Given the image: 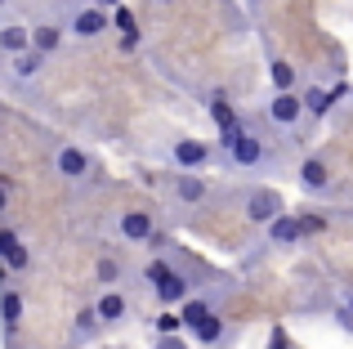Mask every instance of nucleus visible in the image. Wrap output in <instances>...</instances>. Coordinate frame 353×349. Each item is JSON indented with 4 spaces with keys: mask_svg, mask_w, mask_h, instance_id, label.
Wrapping results in <instances>:
<instances>
[{
    "mask_svg": "<svg viewBox=\"0 0 353 349\" xmlns=\"http://www.w3.org/2000/svg\"><path fill=\"white\" fill-rule=\"evenodd\" d=\"M99 5H108V9H117V5H121V0H99Z\"/></svg>",
    "mask_w": 353,
    "mask_h": 349,
    "instance_id": "f704fd0d",
    "label": "nucleus"
},
{
    "mask_svg": "<svg viewBox=\"0 0 353 349\" xmlns=\"http://www.w3.org/2000/svg\"><path fill=\"white\" fill-rule=\"evenodd\" d=\"M157 5H174V0H157Z\"/></svg>",
    "mask_w": 353,
    "mask_h": 349,
    "instance_id": "c9c22d12",
    "label": "nucleus"
},
{
    "mask_svg": "<svg viewBox=\"0 0 353 349\" xmlns=\"http://www.w3.org/2000/svg\"><path fill=\"white\" fill-rule=\"evenodd\" d=\"M94 314H99V323L103 327H121L130 318V300L121 296L117 287H108V291H99V300H94Z\"/></svg>",
    "mask_w": 353,
    "mask_h": 349,
    "instance_id": "4468645a",
    "label": "nucleus"
},
{
    "mask_svg": "<svg viewBox=\"0 0 353 349\" xmlns=\"http://www.w3.org/2000/svg\"><path fill=\"white\" fill-rule=\"evenodd\" d=\"M152 327H157V336H179V332H183V318H179V314H170V309H165V314L157 318Z\"/></svg>",
    "mask_w": 353,
    "mask_h": 349,
    "instance_id": "393cba45",
    "label": "nucleus"
},
{
    "mask_svg": "<svg viewBox=\"0 0 353 349\" xmlns=\"http://www.w3.org/2000/svg\"><path fill=\"white\" fill-rule=\"evenodd\" d=\"M264 121L273 130H295L304 121V103H300V90H273V99L264 103Z\"/></svg>",
    "mask_w": 353,
    "mask_h": 349,
    "instance_id": "0eeeda50",
    "label": "nucleus"
},
{
    "mask_svg": "<svg viewBox=\"0 0 353 349\" xmlns=\"http://www.w3.org/2000/svg\"><path fill=\"white\" fill-rule=\"evenodd\" d=\"M9 210V192H5V183H0V215Z\"/></svg>",
    "mask_w": 353,
    "mask_h": 349,
    "instance_id": "72a5a7b5",
    "label": "nucleus"
},
{
    "mask_svg": "<svg viewBox=\"0 0 353 349\" xmlns=\"http://www.w3.org/2000/svg\"><path fill=\"white\" fill-rule=\"evenodd\" d=\"M63 45H68V27H63L59 18H41V23H32V50L36 54L54 59Z\"/></svg>",
    "mask_w": 353,
    "mask_h": 349,
    "instance_id": "f8f14e48",
    "label": "nucleus"
},
{
    "mask_svg": "<svg viewBox=\"0 0 353 349\" xmlns=\"http://www.w3.org/2000/svg\"><path fill=\"white\" fill-rule=\"evenodd\" d=\"M117 27H121V32H134V27H139V23H134V18H130V14H125V9H121V5H117Z\"/></svg>",
    "mask_w": 353,
    "mask_h": 349,
    "instance_id": "7c9ffc66",
    "label": "nucleus"
},
{
    "mask_svg": "<svg viewBox=\"0 0 353 349\" xmlns=\"http://www.w3.org/2000/svg\"><path fill=\"white\" fill-rule=\"evenodd\" d=\"M170 260H174V255H170V251H161V255H152V260L143 264V282H148V291H152L157 282H161V273L170 269Z\"/></svg>",
    "mask_w": 353,
    "mask_h": 349,
    "instance_id": "b1692460",
    "label": "nucleus"
},
{
    "mask_svg": "<svg viewBox=\"0 0 353 349\" xmlns=\"http://www.w3.org/2000/svg\"><path fill=\"white\" fill-rule=\"evenodd\" d=\"M300 103H304V117H313V121H318V117H327V112H331V103H336V99H331V90L309 86V90L300 94Z\"/></svg>",
    "mask_w": 353,
    "mask_h": 349,
    "instance_id": "6ab92c4d",
    "label": "nucleus"
},
{
    "mask_svg": "<svg viewBox=\"0 0 353 349\" xmlns=\"http://www.w3.org/2000/svg\"><path fill=\"white\" fill-rule=\"evenodd\" d=\"M268 81H273V90H295L300 77H295V68L286 59H273V63H268Z\"/></svg>",
    "mask_w": 353,
    "mask_h": 349,
    "instance_id": "5701e85b",
    "label": "nucleus"
},
{
    "mask_svg": "<svg viewBox=\"0 0 353 349\" xmlns=\"http://www.w3.org/2000/svg\"><path fill=\"white\" fill-rule=\"evenodd\" d=\"M264 233H268V242H273V246H300V219H295L291 210H282Z\"/></svg>",
    "mask_w": 353,
    "mask_h": 349,
    "instance_id": "f3484780",
    "label": "nucleus"
},
{
    "mask_svg": "<svg viewBox=\"0 0 353 349\" xmlns=\"http://www.w3.org/2000/svg\"><path fill=\"white\" fill-rule=\"evenodd\" d=\"M295 179H300V188L313 192V197H327L331 192V166L322 157H304L300 166H295Z\"/></svg>",
    "mask_w": 353,
    "mask_h": 349,
    "instance_id": "ddd939ff",
    "label": "nucleus"
},
{
    "mask_svg": "<svg viewBox=\"0 0 353 349\" xmlns=\"http://www.w3.org/2000/svg\"><path fill=\"white\" fill-rule=\"evenodd\" d=\"M50 166H54V174L59 179H68V183H90L99 174V166H94V157H90L81 143H72V139H59L50 148Z\"/></svg>",
    "mask_w": 353,
    "mask_h": 349,
    "instance_id": "7ed1b4c3",
    "label": "nucleus"
},
{
    "mask_svg": "<svg viewBox=\"0 0 353 349\" xmlns=\"http://www.w3.org/2000/svg\"><path fill=\"white\" fill-rule=\"evenodd\" d=\"M99 332H103V323H99L94 305H85V309L77 314V323H72V341H77V345H85V341H94Z\"/></svg>",
    "mask_w": 353,
    "mask_h": 349,
    "instance_id": "aec40b11",
    "label": "nucleus"
},
{
    "mask_svg": "<svg viewBox=\"0 0 353 349\" xmlns=\"http://www.w3.org/2000/svg\"><path fill=\"white\" fill-rule=\"evenodd\" d=\"M157 349H183V341H179V336H161V345H157Z\"/></svg>",
    "mask_w": 353,
    "mask_h": 349,
    "instance_id": "2f4dec72",
    "label": "nucleus"
},
{
    "mask_svg": "<svg viewBox=\"0 0 353 349\" xmlns=\"http://www.w3.org/2000/svg\"><path fill=\"white\" fill-rule=\"evenodd\" d=\"M14 242H18V233H14V228H5V224H0V255H5Z\"/></svg>",
    "mask_w": 353,
    "mask_h": 349,
    "instance_id": "c756f323",
    "label": "nucleus"
},
{
    "mask_svg": "<svg viewBox=\"0 0 353 349\" xmlns=\"http://www.w3.org/2000/svg\"><path fill=\"white\" fill-rule=\"evenodd\" d=\"M246 5H259V0H246Z\"/></svg>",
    "mask_w": 353,
    "mask_h": 349,
    "instance_id": "e433bc0d",
    "label": "nucleus"
},
{
    "mask_svg": "<svg viewBox=\"0 0 353 349\" xmlns=\"http://www.w3.org/2000/svg\"><path fill=\"white\" fill-rule=\"evenodd\" d=\"M157 233V219H152V210H143V206H130V210H121L117 215V237L125 246H148V237Z\"/></svg>",
    "mask_w": 353,
    "mask_h": 349,
    "instance_id": "9d476101",
    "label": "nucleus"
},
{
    "mask_svg": "<svg viewBox=\"0 0 353 349\" xmlns=\"http://www.w3.org/2000/svg\"><path fill=\"white\" fill-rule=\"evenodd\" d=\"M23 50H32V27L27 23H0V54L14 59Z\"/></svg>",
    "mask_w": 353,
    "mask_h": 349,
    "instance_id": "dca6fc26",
    "label": "nucleus"
},
{
    "mask_svg": "<svg viewBox=\"0 0 353 349\" xmlns=\"http://www.w3.org/2000/svg\"><path fill=\"white\" fill-rule=\"evenodd\" d=\"M94 282H99L103 291L121 282V260H117V255H99V260H94Z\"/></svg>",
    "mask_w": 353,
    "mask_h": 349,
    "instance_id": "4be33fe9",
    "label": "nucleus"
},
{
    "mask_svg": "<svg viewBox=\"0 0 353 349\" xmlns=\"http://www.w3.org/2000/svg\"><path fill=\"white\" fill-rule=\"evenodd\" d=\"M68 41H99V36L112 27V18L103 14V5H85V0H72L68 9Z\"/></svg>",
    "mask_w": 353,
    "mask_h": 349,
    "instance_id": "423d86ee",
    "label": "nucleus"
},
{
    "mask_svg": "<svg viewBox=\"0 0 353 349\" xmlns=\"http://www.w3.org/2000/svg\"><path fill=\"white\" fill-rule=\"evenodd\" d=\"M152 296H157V305H161V309H174V305H183L188 296H197V273L188 269V260L174 255L170 269L161 273V282L152 287Z\"/></svg>",
    "mask_w": 353,
    "mask_h": 349,
    "instance_id": "20e7f679",
    "label": "nucleus"
},
{
    "mask_svg": "<svg viewBox=\"0 0 353 349\" xmlns=\"http://www.w3.org/2000/svg\"><path fill=\"white\" fill-rule=\"evenodd\" d=\"M23 314H27V300H23V291H14V287H5L0 291V327H5L9 336L23 327Z\"/></svg>",
    "mask_w": 353,
    "mask_h": 349,
    "instance_id": "2eb2a0df",
    "label": "nucleus"
},
{
    "mask_svg": "<svg viewBox=\"0 0 353 349\" xmlns=\"http://www.w3.org/2000/svg\"><path fill=\"white\" fill-rule=\"evenodd\" d=\"M0 264H5V273H32V264H36V255H32V246L18 237L14 246H9L5 255H0Z\"/></svg>",
    "mask_w": 353,
    "mask_h": 349,
    "instance_id": "a211bd4d",
    "label": "nucleus"
},
{
    "mask_svg": "<svg viewBox=\"0 0 353 349\" xmlns=\"http://www.w3.org/2000/svg\"><path fill=\"white\" fill-rule=\"evenodd\" d=\"M210 117H215V126H219V134H228V130H233V126L241 121V112H237V108L233 103H228V99L224 94H210Z\"/></svg>",
    "mask_w": 353,
    "mask_h": 349,
    "instance_id": "412c9836",
    "label": "nucleus"
},
{
    "mask_svg": "<svg viewBox=\"0 0 353 349\" xmlns=\"http://www.w3.org/2000/svg\"><path fill=\"white\" fill-rule=\"evenodd\" d=\"M219 161H224L228 170H264L268 161V134L259 130L255 121H241L233 126L228 134H219Z\"/></svg>",
    "mask_w": 353,
    "mask_h": 349,
    "instance_id": "f257e3e1",
    "label": "nucleus"
},
{
    "mask_svg": "<svg viewBox=\"0 0 353 349\" xmlns=\"http://www.w3.org/2000/svg\"><path fill=\"white\" fill-rule=\"evenodd\" d=\"M170 161H174V170H206L210 161H219V152H215L210 139H192V134H183V139H174Z\"/></svg>",
    "mask_w": 353,
    "mask_h": 349,
    "instance_id": "6e6552de",
    "label": "nucleus"
},
{
    "mask_svg": "<svg viewBox=\"0 0 353 349\" xmlns=\"http://www.w3.org/2000/svg\"><path fill=\"white\" fill-rule=\"evenodd\" d=\"M121 50H125V54L143 50V32H139V27H134V32H125V36H121Z\"/></svg>",
    "mask_w": 353,
    "mask_h": 349,
    "instance_id": "bb28decb",
    "label": "nucleus"
},
{
    "mask_svg": "<svg viewBox=\"0 0 353 349\" xmlns=\"http://www.w3.org/2000/svg\"><path fill=\"white\" fill-rule=\"evenodd\" d=\"M179 318H183V332L201 349H224L228 345V323H224V314H219V291L215 296H188L183 309H179Z\"/></svg>",
    "mask_w": 353,
    "mask_h": 349,
    "instance_id": "f03ea898",
    "label": "nucleus"
},
{
    "mask_svg": "<svg viewBox=\"0 0 353 349\" xmlns=\"http://www.w3.org/2000/svg\"><path fill=\"white\" fill-rule=\"evenodd\" d=\"M170 197H174V206H206L210 201V179L206 174H197V170H179V174H170Z\"/></svg>",
    "mask_w": 353,
    "mask_h": 349,
    "instance_id": "1a4fd4ad",
    "label": "nucleus"
},
{
    "mask_svg": "<svg viewBox=\"0 0 353 349\" xmlns=\"http://www.w3.org/2000/svg\"><path fill=\"white\" fill-rule=\"evenodd\" d=\"M336 327H340V332H353V314L345 305H336Z\"/></svg>",
    "mask_w": 353,
    "mask_h": 349,
    "instance_id": "c85d7f7f",
    "label": "nucleus"
},
{
    "mask_svg": "<svg viewBox=\"0 0 353 349\" xmlns=\"http://www.w3.org/2000/svg\"><path fill=\"white\" fill-rule=\"evenodd\" d=\"M295 219H300V237H318L322 233V228H327V215H295Z\"/></svg>",
    "mask_w": 353,
    "mask_h": 349,
    "instance_id": "a878e982",
    "label": "nucleus"
},
{
    "mask_svg": "<svg viewBox=\"0 0 353 349\" xmlns=\"http://www.w3.org/2000/svg\"><path fill=\"white\" fill-rule=\"evenodd\" d=\"M282 210H286L282 192L268 188V183H250V188L241 192V215H246V224H255V228H268Z\"/></svg>",
    "mask_w": 353,
    "mask_h": 349,
    "instance_id": "39448f33",
    "label": "nucleus"
},
{
    "mask_svg": "<svg viewBox=\"0 0 353 349\" xmlns=\"http://www.w3.org/2000/svg\"><path fill=\"white\" fill-rule=\"evenodd\" d=\"M0 9H5V0H0Z\"/></svg>",
    "mask_w": 353,
    "mask_h": 349,
    "instance_id": "4c0bfd02",
    "label": "nucleus"
},
{
    "mask_svg": "<svg viewBox=\"0 0 353 349\" xmlns=\"http://www.w3.org/2000/svg\"><path fill=\"white\" fill-rule=\"evenodd\" d=\"M45 63H50V59H45V54H36V50L14 54V59H9V72H5L9 86H18V90H23V86H36V81H41V72H45Z\"/></svg>",
    "mask_w": 353,
    "mask_h": 349,
    "instance_id": "9b49d317",
    "label": "nucleus"
},
{
    "mask_svg": "<svg viewBox=\"0 0 353 349\" xmlns=\"http://www.w3.org/2000/svg\"><path fill=\"white\" fill-rule=\"evenodd\" d=\"M340 305H345V309H349V314H353V282H349V287H345V291H340Z\"/></svg>",
    "mask_w": 353,
    "mask_h": 349,
    "instance_id": "473e14b6",
    "label": "nucleus"
},
{
    "mask_svg": "<svg viewBox=\"0 0 353 349\" xmlns=\"http://www.w3.org/2000/svg\"><path fill=\"white\" fill-rule=\"evenodd\" d=\"M264 349H291V341H286L282 327H273V332H268V345H264Z\"/></svg>",
    "mask_w": 353,
    "mask_h": 349,
    "instance_id": "cd10ccee",
    "label": "nucleus"
}]
</instances>
